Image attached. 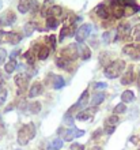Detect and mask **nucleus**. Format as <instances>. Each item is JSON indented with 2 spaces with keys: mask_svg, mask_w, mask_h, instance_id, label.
<instances>
[{
  "mask_svg": "<svg viewBox=\"0 0 140 150\" xmlns=\"http://www.w3.org/2000/svg\"><path fill=\"white\" fill-rule=\"evenodd\" d=\"M83 135H84V131L83 130H79L76 127H71L68 130H64V132L61 134V139L63 141H67V142H71L75 138H80Z\"/></svg>",
  "mask_w": 140,
  "mask_h": 150,
  "instance_id": "5",
  "label": "nucleus"
},
{
  "mask_svg": "<svg viewBox=\"0 0 140 150\" xmlns=\"http://www.w3.org/2000/svg\"><path fill=\"white\" fill-rule=\"evenodd\" d=\"M124 71H125V62L122 59H117V60L110 62V63L106 66L105 70H103V74H105L106 78L116 79Z\"/></svg>",
  "mask_w": 140,
  "mask_h": 150,
  "instance_id": "2",
  "label": "nucleus"
},
{
  "mask_svg": "<svg viewBox=\"0 0 140 150\" xmlns=\"http://www.w3.org/2000/svg\"><path fill=\"white\" fill-rule=\"evenodd\" d=\"M109 56H110L109 52H102L101 55H99V64H101V66H103V67H106V66L110 63V62H109Z\"/></svg>",
  "mask_w": 140,
  "mask_h": 150,
  "instance_id": "30",
  "label": "nucleus"
},
{
  "mask_svg": "<svg viewBox=\"0 0 140 150\" xmlns=\"http://www.w3.org/2000/svg\"><path fill=\"white\" fill-rule=\"evenodd\" d=\"M101 132H102L101 128H98V130H95V131H94V134H93V138H98V137L101 135Z\"/></svg>",
  "mask_w": 140,
  "mask_h": 150,
  "instance_id": "42",
  "label": "nucleus"
},
{
  "mask_svg": "<svg viewBox=\"0 0 140 150\" xmlns=\"http://www.w3.org/2000/svg\"><path fill=\"white\" fill-rule=\"evenodd\" d=\"M97 112V107H90V108H84L83 111H80L78 115H76V119L78 120H91L93 116Z\"/></svg>",
  "mask_w": 140,
  "mask_h": 150,
  "instance_id": "13",
  "label": "nucleus"
},
{
  "mask_svg": "<svg viewBox=\"0 0 140 150\" xmlns=\"http://www.w3.org/2000/svg\"><path fill=\"white\" fill-rule=\"evenodd\" d=\"M71 64H72V62L67 60L65 57H63V56H57V57H56V66H57L60 70H70Z\"/></svg>",
  "mask_w": 140,
  "mask_h": 150,
  "instance_id": "20",
  "label": "nucleus"
},
{
  "mask_svg": "<svg viewBox=\"0 0 140 150\" xmlns=\"http://www.w3.org/2000/svg\"><path fill=\"white\" fill-rule=\"evenodd\" d=\"M137 87H139V90H140V72L137 75Z\"/></svg>",
  "mask_w": 140,
  "mask_h": 150,
  "instance_id": "45",
  "label": "nucleus"
},
{
  "mask_svg": "<svg viewBox=\"0 0 140 150\" xmlns=\"http://www.w3.org/2000/svg\"><path fill=\"white\" fill-rule=\"evenodd\" d=\"M90 33H91V25L84 23L75 32V38H76V41H78L79 44H82L83 41H86V38L90 36Z\"/></svg>",
  "mask_w": 140,
  "mask_h": 150,
  "instance_id": "10",
  "label": "nucleus"
},
{
  "mask_svg": "<svg viewBox=\"0 0 140 150\" xmlns=\"http://www.w3.org/2000/svg\"><path fill=\"white\" fill-rule=\"evenodd\" d=\"M52 78H53V81H52V86H53V89H55V90H58V89L64 87L65 82H64V78H63V76L53 74V75H52Z\"/></svg>",
  "mask_w": 140,
  "mask_h": 150,
  "instance_id": "21",
  "label": "nucleus"
},
{
  "mask_svg": "<svg viewBox=\"0 0 140 150\" xmlns=\"http://www.w3.org/2000/svg\"><path fill=\"white\" fill-rule=\"evenodd\" d=\"M58 25L57 18L55 16H46V28L48 29H56Z\"/></svg>",
  "mask_w": 140,
  "mask_h": 150,
  "instance_id": "31",
  "label": "nucleus"
},
{
  "mask_svg": "<svg viewBox=\"0 0 140 150\" xmlns=\"http://www.w3.org/2000/svg\"><path fill=\"white\" fill-rule=\"evenodd\" d=\"M122 53L132 59L140 60V44H127L122 48Z\"/></svg>",
  "mask_w": 140,
  "mask_h": 150,
  "instance_id": "8",
  "label": "nucleus"
},
{
  "mask_svg": "<svg viewBox=\"0 0 140 150\" xmlns=\"http://www.w3.org/2000/svg\"><path fill=\"white\" fill-rule=\"evenodd\" d=\"M78 51H79V57L83 60H89L91 57V51L87 45H83V44L78 42Z\"/></svg>",
  "mask_w": 140,
  "mask_h": 150,
  "instance_id": "18",
  "label": "nucleus"
},
{
  "mask_svg": "<svg viewBox=\"0 0 140 150\" xmlns=\"http://www.w3.org/2000/svg\"><path fill=\"white\" fill-rule=\"evenodd\" d=\"M16 67H18V63H16V60L11 59L10 62H7V63H6V66H4V71L7 72V74H12V72L16 70Z\"/></svg>",
  "mask_w": 140,
  "mask_h": 150,
  "instance_id": "26",
  "label": "nucleus"
},
{
  "mask_svg": "<svg viewBox=\"0 0 140 150\" xmlns=\"http://www.w3.org/2000/svg\"><path fill=\"white\" fill-rule=\"evenodd\" d=\"M37 29H38V26H37V23H35V22H29V23H26V25H25V28H23L25 36H31V34H33Z\"/></svg>",
  "mask_w": 140,
  "mask_h": 150,
  "instance_id": "25",
  "label": "nucleus"
},
{
  "mask_svg": "<svg viewBox=\"0 0 140 150\" xmlns=\"http://www.w3.org/2000/svg\"><path fill=\"white\" fill-rule=\"evenodd\" d=\"M4 134H6V127H4L3 119H1V115H0V139L4 137Z\"/></svg>",
  "mask_w": 140,
  "mask_h": 150,
  "instance_id": "38",
  "label": "nucleus"
},
{
  "mask_svg": "<svg viewBox=\"0 0 140 150\" xmlns=\"http://www.w3.org/2000/svg\"><path fill=\"white\" fill-rule=\"evenodd\" d=\"M44 93V85L41 82H34L31 85V87L29 89V93H27V97L29 98H35Z\"/></svg>",
  "mask_w": 140,
  "mask_h": 150,
  "instance_id": "14",
  "label": "nucleus"
},
{
  "mask_svg": "<svg viewBox=\"0 0 140 150\" xmlns=\"http://www.w3.org/2000/svg\"><path fill=\"white\" fill-rule=\"evenodd\" d=\"M113 112H114V115L125 113V112H127V104H124V103L117 104L116 107H114V109H113Z\"/></svg>",
  "mask_w": 140,
  "mask_h": 150,
  "instance_id": "32",
  "label": "nucleus"
},
{
  "mask_svg": "<svg viewBox=\"0 0 140 150\" xmlns=\"http://www.w3.org/2000/svg\"><path fill=\"white\" fill-rule=\"evenodd\" d=\"M132 37H133V40H135L136 42H140V23L135 26V29H133V34H132Z\"/></svg>",
  "mask_w": 140,
  "mask_h": 150,
  "instance_id": "35",
  "label": "nucleus"
},
{
  "mask_svg": "<svg viewBox=\"0 0 140 150\" xmlns=\"http://www.w3.org/2000/svg\"><path fill=\"white\" fill-rule=\"evenodd\" d=\"M63 15V7L61 6H51L48 10V16H61Z\"/></svg>",
  "mask_w": 140,
  "mask_h": 150,
  "instance_id": "22",
  "label": "nucleus"
},
{
  "mask_svg": "<svg viewBox=\"0 0 140 150\" xmlns=\"http://www.w3.org/2000/svg\"><path fill=\"white\" fill-rule=\"evenodd\" d=\"M49 53H51V49H49L46 45H42L38 51V59L39 60H46L48 56H49Z\"/></svg>",
  "mask_w": 140,
  "mask_h": 150,
  "instance_id": "27",
  "label": "nucleus"
},
{
  "mask_svg": "<svg viewBox=\"0 0 140 150\" xmlns=\"http://www.w3.org/2000/svg\"><path fill=\"white\" fill-rule=\"evenodd\" d=\"M27 111L31 115H37L41 112V103L39 101H31L30 104H27Z\"/></svg>",
  "mask_w": 140,
  "mask_h": 150,
  "instance_id": "23",
  "label": "nucleus"
},
{
  "mask_svg": "<svg viewBox=\"0 0 140 150\" xmlns=\"http://www.w3.org/2000/svg\"><path fill=\"white\" fill-rule=\"evenodd\" d=\"M15 21H16L15 14L12 11H7L0 16V26H11Z\"/></svg>",
  "mask_w": 140,
  "mask_h": 150,
  "instance_id": "15",
  "label": "nucleus"
},
{
  "mask_svg": "<svg viewBox=\"0 0 140 150\" xmlns=\"http://www.w3.org/2000/svg\"><path fill=\"white\" fill-rule=\"evenodd\" d=\"M60 56L65 57L67 60L70 62H75V60L79 57V51H78V44H71L68 47L63 48Z\"/></svg>",
  "mask_w": 140,
  "mask_h": 150,
  "instance_id": "3",
  "label": "nucleus"
},
{
  "mask_svg": "<svg viewBox=\"0 0 140 150\" xmlns=\"http://www.w3.org/2000/svg\"><path fill=\"white\" fill-rule=\"evenodd\" d=\"M113 33H114V30L103 33V36H102V40H103V42H105V44H109L110 41H112V34H113Z\"/></svg>",
  "mask_w": 140,
  "mask_h": 150,
  "instance_id": "36",
  "label": "nucleus"
},
{
  "mask_svg": "<svg viewBox=\"0 0 140 150\" xmlns=\"http://www.w3.org/2000/svg\"><path fill=\"white\" fill-rule=\"evenodd\" d=\"M6 56H7V53H6V51L0 48V64H1V63H3V62H4V59H6Z\"/></svg>",
  "mask_w": 140,
  "mask_h": 150,
  "instance_id": "41",
  "label": "nucleus"
},
{
  "mask_svg": "<svg viewBox=\"0 0 140 150\" xmlns=\"http://www.w3.org/2000/svg\"><path fill=\"white\" fill-rule=\"evenodd\" d=\"M29 78H30V75H27L26 72H20V74H18L14 78V82H15V85L18 86V94H20V93H23L26 89H27V85H29Z\"/></svg>",
  "mask_w": 140,
  "mask_h": 150,
  "instance_id": "7",
  "label": "nucleus"
},
{
  "mask_svg": "<svg viewBox=\"0 0 140 150\" xmlns=\"http://www.w3.org/2000/svg\"><path fill=\"white\" fill-rule=\"evenodd\" d=\"M61 147H63V139L57 138V139H55V141H52L49 147H48V150H60Z\"/></svg>",
  "mask_w": 140,
  "mask_h": 150,
  "instance_id": "29",
  "label": "nucleus"
},
{
  "mask_svg": "<svg viewBox=\"0 0 140 150\" xmlns=\"http://www.w3.org/2000/svg\"><path fill=\"white\" fill-rule=\"evenodd\" d=\"M94 12L97 14L101 19H109L110 15H112V12H110V8L106 6L105 3H101L98 4L97 7L94 8Z\"/></svg>",
  "mask_w": 140,
  "mask_h": 150,
  "instance_id": "12",
  "label": "nucleus"
},
{
  "mask_svg": "<svg viewBox=\"0 0 140 150\" xmlns=\"http://www.w3.org/2000/svg\"><path fill=\"white\" fill-rule=\"evenodd\" d=\"M64 123H65V124H68V126H74V123H75L74 115H72V113H68V112H67V113L64 115Z\"/></svg>",
  "mask_w": 140,
  "mask_h": 150,
  "instance_id": "34",
  "label": "nucleus"
},
{
  "mask_svg": "<svg viewBox=\"0 0 140 150\" xmlns=\"http://www.w3.org/2000/svg\"><path fill=\"white\" fill-rule=\"evenodd\" d=\"M131 142L137 143V137H132V138H131Z\"/></svg>",
  "mask_w": 140,
  "mask_h": 150,
  "instance_id": "44",
  "label": "nucleus"
},
{
  "mask_svg": "<svg viewBox=\"0 0 140 150\" xmlns=\"http://www.w3.org/2000/svg\"><path fill=\"white\" fill-rule=\"evenodd\" d=\"M87 104H90V94L87 90H84L82 94H80V97H79V100L76 101V104H74L67 112H68V113H74V111H79V109L83 111Z\"/></svg>",
  "mask_w": 140,
  "mask_h": 150,
  "instance_id": "4",
  "label": "nucleus"
},
{
  "mask_svg": "<svg viewBox=\"0 0 140 150\" xmlns=\"http://www.w3.org/2000/svg\"><path fill=\"white\" fill-rule=\"evenodd\" d=\"M18 53H19V51H14V52H12V53H11V56H10V57H11V59H14V60H15V56L18 55Z\"/></svg>",
  "mask_w": 140,
  "mask_h": 150,
  "instance_id": "43",
  "label": "nucleus"
},
{
  "mask_svg": "<svg viewBox=\"0 0 140 150\" xmlns=\"http://www.w3.org/2000/svg\"><path fill=\"white\" fill-rule=\"evenodd\" d=\"M108 87V85L103 82H97V83H94V89L95 90H102V89H106Z\"/></svg>",
  "mask_w": 140,
  "mask_h": 150,
  "instance_id": "39",
  "label": "nucleus"
},
{
  "mask_svg": "<svg viewBox=\"0 0 140 150\" xmlns=\"http://www.w3.org/2000/svg\"><path fill=\"white\" fill-rule=\"evenodd\" d=\"M133 100H135V94H133L132 90H124L122 91V94H121V101H122L124 104L132 103Z\"/></svg>",
  "mask_w": 140,
  "mask_h": 150,
  "instance_id": "24",
  "label": "nucleus"
},
{
  "mask_svg": "<svg viewBox=\"0 0 140 150\" xmlns=\"http://www.w3.org/2000/svg\"><path fill=\"white\" fill-rule=\"evenodd\" d=\"M70 149L71 150H84V146H83L82 143H79V142H74L72 145H71Z\"/></svg>",
  "mask_w": 140,
  "mask_h": 150,
  "instance_id": "37",
  "label": "nucleus"
},
{
  "mask_svg": "<svg viewBox=\"0 0 140 150\" xmlns=\"http://www.w3.org/2000/svg\"><path fill=\"white\" fill-rule=\"evenodd\" d=\"M120 123V119H118V115H114L113 113L112 116L105 120V126H103V131H105L108 135H112L114 131H116V127L118 126Z\"/></svg>",
  "mask_w": 140,
  "mask_h": 150,
  "instance_id": "6",
  "label": "nucleus"
},
{
  "mask_svg": "<svg viewBox=\"0 0 140 150\" xmlns=\"http://www.w3.org/2000/svg\"><path fill=\"white\" fill-rule=\"evenodd\" d=\"M38 8H39V3H38V1H33V4H31V12H33V14H35V12L38 11Z\"/></svg>",
  "mask_w": 140,
  "mask_h": 150,
  "instance_id": "40",
  "label": "nucleus"
},
{
  "mask_svg": "<svg viewBox=\"0 0 140 150\" xmlns=\"http://www.w3.org/2000/svg\"><path fill=\"white\" fill-rule=\"evenodd\" d=\"M46 47L49 48V49H55L56 48V36L46 37Z\"/></svg>",
  "mask_w": 140,
  "mask_h": 150,
  "instance_id": "33",
  "label": "nucleus"
},
{
  "mask_svg": "<svg viewBox=\"0 0 140 150\" xmlns=\"http://www.w3.org/2000/svg\"><path fill=\"white\" fill-rule=\"evenodd\" d=\"M7 87L4 86L3 83H0V107H3L4 104H6V100H7Z\"/></svg>",
  "mask_w": 140,
  "mask_h": 150,
  "instance_id": "28",
  "label": "nucleus"
},
{
  "mask_svg": "<svg viewBox=\"0 0 140 150\" xmlns=\"http://www.w3.org/2000/svg\"><path fill=\"white\" fill-rule=\"evenodd\" d=\"M131 25L129 23H121L118 25V28L116 29V37H114V41H121V40H127L131 34Z\"/></svg>",
  "mask_w": 140,
  "mask_h": 150,
  "instance_id": "9",
  "label": "nucleus"
},
{
  "mask_svg": "<svg viewBox=\"0 0 140 150\" xmlns=\"http://www.w3.org/2000/svg\"><path fill=\"white\" fill-rule=\"evenodd\" d=\"M31 4H33V0H19V3H18V11L20 14H27L31 10Z\"/></svg>",
  "mask_w": 140,
  "mask_h": 150,
  "instance_id": "19",
  "label": "nucleus"
},
{
  "mask_svg": "<svg viewBox=\"0 0 140 150\" xmlns=\"http://www.w3.org/2000/svg\"><path fill=\"white\" fill-rule=\"evenodd\" d=\"M91 150H103V149H102L101 146H94V147H93V149H91Z\"/></svg>",
  "mask_w": 140,
  "mask_h": 150,
  "instance_id": "46",
  "label": "nucleus"
},
{
  "mask_svg": "<svg viewBox=\"0 0 140 150\" xmlns=\"http://www.w3.org/2000/svg\"><path fill=\"white\" fill-rule=\"evenodd\" d=\"M133 81H135V70H133V66H129V68H127V71L122 74L120 82L121 85L128 86V85H132Z\"/></svg>",
  "mask_w": 140,
  "mask_h": 150,
  "instance_id": "11",
  "label": "nucleus"
},
{
  "mask_svg": "<svg viewBox=\"0 0 140 150\" xmlns=\"http://www.w3.org/2000/svg\"><path fill=\"white\" fill-rule=\"evenodd\" d=\"M22 40V36L18 34V33H14V32H10V33H4V38H3V42H8L11 45H18Z\"/></svg>",
  "mask_w": 140,
  "mask_h": 150,
  "instance_id": "16",
  "label": "nucleus"
},
{
  "mask_svg": "<svg viewBox=\"0 0 140 150\" xmlns=\"http://www.w3.org/2000/svg\"><path fill=\"white\" fill-rule=\"evenodd\" d=\"M35 134H37V128H35L34 123H26L19 128L18 131V145L20 146H26L31 139L35 138Z\"/></svg>",
  "mask_w": 140,
  "mask_h": 150,
  "instance_id": "1",
  "label": "nucleus"
},
{
  "mask_svg": "<svg viewBox=\"0 0 140 150\" xmlns=\"http://www.w3.org/2000/svg\"><path fill=\"white\" fill-rule=\"evenodd\" d=\"M105 98H106L105 93H103V91H98V93H95V94L91 97L90 105H91V107H98V105H101V104L105 101Z\"/></svg>",
  "mask_w": 140,
  "mask_h": 150,
  "instance_id": "17",
  "label": "nucleus"
}]
</instances>
